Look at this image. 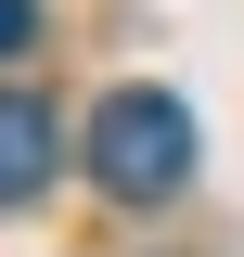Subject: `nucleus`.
Listing matches in <instances>:
<instances>
[{
	"label": "nucleus",
	"mask_w": 244,
	"mask_h": 257,
	"mask_svg": "<svg viewBox=\"0 0 244 257\" xmlns=\"http://www.w3.org/2000/svg\"><path fill=\"white\" fill-rule=\"evenodd\" d=\"M90 180L116 193V206H167V193L193 180V116H180V90H103V116H90Z\"/></svg>",
	"instance_id": "1"
},
{
	"label": "nucleus",
	"mask_w": 244,
	"mask_h": 257,
	"mask_svg": "<svg viewBox=\"0 0 244 257\" xmlns=\"http://www.w3.org/2000/svg\"><path fill=\"white\" fill-rule=\"evenodd\" d=\"M26 39H39V0H0V64L26 52Z\"/></svg>",
	"instance_id": "3"
},
{
	"label": "nucleus",
	"mask_w": 244,
	"mask_h": 257,
	"mask_svg": "<svg viewBox=\"0 0 244 257\" xmlns=\"http://www.w3.org/2000/svg\"><path fill=\"white\" fill-rule=\"evenodd\" d=\"M52 155H64V128L39 90H0V206H39L52 193Z\"/></svg>",
	"instance_id": "2"
}]
</instances>
